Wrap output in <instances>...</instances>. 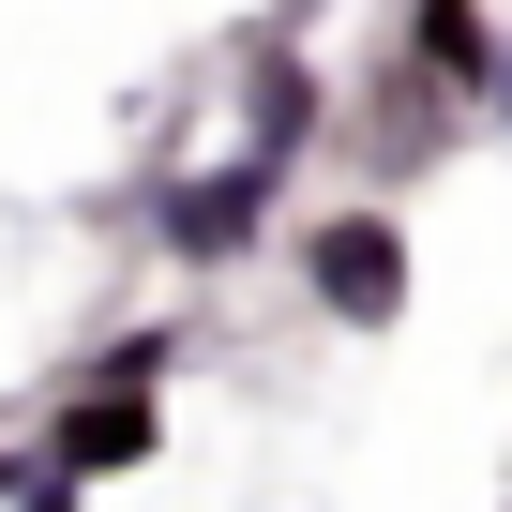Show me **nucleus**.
<instances>
[{"instance_id": "nucleus-6", "label": "nucleus", "mask_w": 512, "mask_h": 512, "mask_svg": "<svg viewBox=\"0 0 512 512\" xmlns=\"http://www.w3.org/2000/svg\"><path fill=\"white\" fill-rule=\"evenodd\" d=\"M467 106H482L497 136H512V31H497V61H482V91H467Z\"/></svg>"}, {"instance_id": "nucleus-5", "label": "nucleus", "mask_w": 512, "mask_h": 512, "mask_svg": "<svg viewBox=\"0 0 512 512\" xmlns=\"http://www.w3.org/2000/svg\"><path fill=\"white\" fill-rule=\"evenodd\" d=\"M482 61H497V16H482V0H407V76H422L437 106H467Z\"/></svg>"}, {"instance_id": "nucleus-1", "label": "nucleus", "mask_w": 512, "mask_h": 512, "mask_svg": "<svg viewBox=\"0 0 512 512\" xmlns=\"http://www.w3.org/2000/svg\"><path fill=\"white\" fill-rule=\"evenodd\" d=\"M302 287H317V317H332V332H392V317H407V287H422L407 211H377V196L317 211V226H302Z\"/></svg>"}, {"instance_id": "nucleus-3", "label": "nucleus", "mask_w": 512, "mask_h": 512, "mask_svg": "<svg viewBox=\"0 0 512 512\" xmlns=\"http://www.w3.org/2000/svg\"><path fill=\"white\" fill-rule=\"evenodd\" d=\"M151 452H166V407L121 392V377H76V407L46 422L31 467H61V482H121V467H151Z\"/></svg>"}, {"instance_id": "nucleus-2", "label": "nucleus", "mask_w": 512, "mask_h": 512, "mask_svg": "<svg viewBox=\"0 0 512 512\" xmlns=\"http://www.w3.org/2000/svg\"><path fill=\"white\" fill-rule=\"evenodd\" d=\"M272 196H287V166H256V151H226V166H181V181L151 196V241L181 256V272H241V256L272 241Z\"/></svg>"}, {"instance_id": "nucleus-4", "label": "nucleus", "mask_w": 512, "mask_h": 512, "mask_svg": "<svg viewBox=\"0 0 512 512\" xmlns=\"http://www.w3.org/2000/svg\"><path fill=\"white\" fill-rule=\"evenodd\" d=\"M317 121H332V91H317V61H302V46H272V61L241 76V151H256V166H302V151H317Z\"/></svg>"}, {"instance_id": "nucleus-7", "label": "nucleus", "mask_w": 512, "mask_h": 512, "mask_svg": "<svg viewBox=\"0 0 512 512\" xmlns=\"http://www.w3.org/2000/svg\"><path fill=\"white\" fill-rule=\"evenodd\" d=\"M16 482H31V452H0V497H16Z\"/></svg>"}]
</instances>
